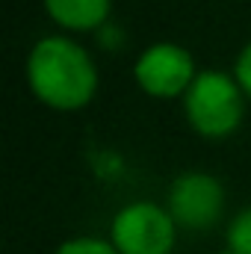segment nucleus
<instances>
[{"instance_id": "obj_4", "label": "nucleus", "mask_w": 251, "mask_h": 254, "mask_svg": "<svg viewBox=\"0 0 251 254\" xmlns=\"http://www.w3.org/2000/svg\"><path fill=\"white\" fill-rule=\"evenodd\" d=\"M222 204H225L222 184L201 172L181 175L169 192V210L175 225H184L189 231H204L216 225V219L222 216Z\"/></svg>"}, {"instance_id": "obj_2", "label": "nucleus", "mask_w": 251, "mask_h": 254, "mask_svg": "<svg viewBox=\"0 0 251 254\" xmlns=\"http://www.w3.org/2000/svg\"><path fill=\"white\" fill-rule=\"evenodd\" d=\"M187 116L204 136H228L243 119L240 86L222 71H204L187 92Z\"/></svg>"}, {"instance_id": "obj_6", "label": "nucleus", "mask_w": 251, "mask_h": 254, "mask_svg": "<svg viewBox=\"0 0 251 254\" xmlns=\"http://www.w3.org/2000/svg\"><path fill=\"white\" fill-rule=\"evenodd\" d=\"M45 9L68 30H95L110 12V0H45Z\"/></svg>"}, {"instance_id": "obj_3", "label": "nucleus", "mask_w": 251, "mask_h": 254, "mask_svg": "<svg viewBox=\"0 0 251 254\" xmlns=\"http://www.w3.org/2000/svg\"><path fill=\"white\" fill-rule=\"evenodd\" d=\"M119 254H169L175 246V219L157 204H130L113 222Z\"/></svg>"}, {"instance_id": "obj_5", "label": "nucleus", "mask_w": 251, "mask_h": 254, "mask_svg": "<svg viewBox=\"0 0 251 254\" xmlns=\"http://www.w3.org/2000/svg\"><path fill=\"white\" fill-rule=\"evenodd\" d=\"M136 80L148 95L157 98H175L184 89L189 92L195 80L192 57L178 45H154L136 63Z\"/></svg>"}, {"instance_id": "obj_1", "label": "nucleus", "mask_w": 251, "mask_h": 254, "mask_svg": "<svg viewBox=\"0 0 251 254\" xmlns=\"http://www.w3.org/2000/svg\"><path fill=\"white\" fill-rule=\"evenodd\" d=\"M27 77L36 98L54 110L86 107L98 86V71L89 54L63 36L42 39L33 48L27 60Z\"/></svg>"}, {"instance_id": "obj_8", "label": "nucleus", "mask_w": 251, "mask_h": 254, "mask_svg": "<svg viewBox=\"0 0 251 254\" xmlns=\"http://www.w3.org/2000/svg\"><path fill=\"white\" fill-rule=\"evenodd\" d=\"M57 254H119L113 243H104V240H92V237H80V240H71L60 246Z\"/></svg>"}, {"instance_id": "obj_10", "label": "nucleus", "mask_w": 251, "mask_h": 254, "mask_svg": "<svg viewBox=\"0 0 251 254\" xmlns=\"http://www.w3.org/2000/svg\"><path fill=\"white\" fill-rule=\"evenodd\" d=\"M225 254H237V252H225Z\"/></svg>"}, {"instance_id": "obj_9", "label": "nucleus", "mask_w": 251, "mask_h": 254, "mask_svg": "<svg viewBox=\"0 0 251 254\" xmlns=\"http://www.w3.org/2000/svg\"><path fill=\"white\" fill-rule=\"evenodd\" d=\"M237 83L251 95V45L240 54V60H237Z\"/></svg>"}, {"instance_id": "obj_7", "label": "nucleus", "mask_w": 251, "mask_h": 254, "mask_svg": "<svg viewBox=\"0 0 251 254\" xmlns=\"http://www.w3.org/2000/svg\"><path fill=\"white\" fill-rule=\"evenodd\" d=\"M228 243H231V252L237 254H251V207L243 210L231 228H228Z\"/></svg>"}]
</instances>
